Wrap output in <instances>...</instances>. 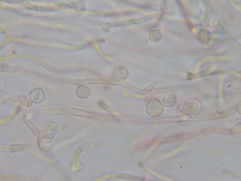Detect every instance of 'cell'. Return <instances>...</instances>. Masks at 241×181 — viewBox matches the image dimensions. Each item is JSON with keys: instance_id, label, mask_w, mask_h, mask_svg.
Returning a JSON list of instances; mask_svg holds the SVG:
<instances>
[{"instance_id": "cell-1", "label": "cell", "mask_w": 241, "mask_h": 181, "mask_svg": "<svg viewBox=\"0 0 241 181\" xmlns=\"http://www.w3.org/2000/svg\"><path fill=\"white\" fill-rule=\"evenodd\" d=\"M164 107L162 103L155 98L151 99L146 106L147 114L152 117H156L161 115L164 111Z\"/></svg>"}, {"instance_id": "cell-2", "label": "cell", "mask_w": 241, "mask_h": 181, "mask_svg": "<svg viewBox=\"0 0 241 181\" xmlns=\"http://www.w3.org/2000/svg\"><path fill=\"white\" fill-rule=\"evenodd\" d=\"M128 72L124 66H116L114 70L113 77L117 79H125L128 76Z\"/></svg>"}, {"instance_id": "cell-3", "label": "cell", "mask_w": 241, "mask_h": 181, "mask_svg": "<svg viewBox=\"0 0 241 181\" xmlns=\"http://www.w3.org/2000/svg\"><path fill=\"white\" fill-rule=\"evenodd\" d=\"M30 97L31 100L36 103H39L44 99V94L40 88H36L33 89L30 92Z\"/></svg>"}, {"instance_id": "cell-4", "label": "cell", "mask_w": 241, "mask_h": 181, "mask_svg": "<svg viewBox=\"0 0 241 181\" xmlns=\"http://www.w3.org/2000/svg\"><path fill=\"white\" fill-rule=\"evenodd\" d=\"M162 102L165 106L172 107L176 105L177 102V98L176 96L174 94H167L163 97Z\"/></svg>"}, {"instance_id": "cell-5", "label": "cell", "mask_w": 241, "mask_h": 181, "mask_svg": "<svg viewBox=\"0 0 241 181\" xmlns=\"http://www.w3.org/2000/svg\"><path fill=\"white\" fill-rule=\"evenodd\" d=\"M77 96L81 98H85L90 94V91L89 88L85 85H80L77 88L76 91Z\"/></svg>"}, {"instance_id": "cell-6", "label": "cell", "mask_w": 241, "mask_h": 181, "mask_svg": "<svg viewBox=\"0 0 241 181\" xmlns=\"http://www.w3.org/2000/svg\"><path fill=\"white\" fill-rule=\"evenodd\" d=\"M43 127L47 128L46 129L43 127V128L46 129V132L48 131V132L47 134L49 133L48 136L49 137H53L56 134L57 132L58 129L57 125L54 122L52 121L48 122L44 124Z\"/></svg>"}, {"instance_id": "cell-7", "label": "cell", "mask_w": 241, "mask_h": 181, "mask_svg": "<svg viewBox=\"0 0 241 181\" xmlns=\"http://www.w3.org/2000/svg\"><path fill=\"white\" fill-rule=\"evenodd\" d=\"M162 37V34L161 31L158 29H155L150 31L148 34L149 39L153 42L159 41Z\"/></svg>"}, {"instance_id": "cell-8", "label": "cell", "mask_w": 241, "mask_h": 181, "mask_svg": "<svg viewBox=\"0 0 241 181\" xmlns=\"http://www.w3.org/2000/svg\"><path fill=\"white\" fill-rule=\"evenodd\" d=\"M210 33L205 29H202L199 31L197 34V38L201 42L206 43L209 40Z\"/></svg>"}, {"instance_id": "cell-9", "label": "cell", "mask_w": 241, "mask_h": 181, "mask_svg": "<svg viewBox=\"0 0 241 181\" xmlns=\"http://www.w3.org/2000/svg\"><path fill=\"white\" fill-rule=\"evenodd\" d=\"M158 84V82L157 81H155L152 82L150 85L147 86L145 88V90L147 91H151L154 88V87L156 86Z\"/></svg>"}, {"instance_id": "cell-10", "label": "cell", "mask_w": 241, "mask_h": 181, "mask_svg": "<svg viewBox=\"0 0 241 181\" xmlns=\"http://www.w3.org/2000/svg\"><path fill=\"white\" fill-rule=\"evenodd\" d=\"M187 24V26L190 30H191L193 28V25L190 23L188 22Z\"/></svg>"}]
</instances>
